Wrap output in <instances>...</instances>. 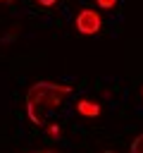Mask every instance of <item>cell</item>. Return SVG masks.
I'll list each match as a JSON object with an SVG mask.
<instances>
[{
  "instance_id": "52a82bcc",
  "label": "cell",
  "mask_w": 143,
  "mask_h": 153,
  "mask_svg": "<svg viewBox=\"0 0 143 153\" xmlns=\"http://www.w3.org/2000/svg\"><path fill=\"white\" fill-rule=\"evenodd\" d=\"M38 5H43V7H50V5H55V2H60V0H36Z\"/></svg>"
},
{
  "instance_id": "9c48e42d",
  "label": "cell",
  "mask_w": 143,
  "mask_h": 153,
  "mask_svg": "<svg viewBox=\"0 0 143 153\" xmlns=\"http://www.w3.org/2000/svg\"><path fill=\"white\" fill-rule=\"evenodd\" d=\"M102 153H114V151H102Z\"/></svg>"
},
{
  "instance_id": "30bf717a",
  "label": "cell",
  "mask_w": 143,
  "mask_h": 153,
  "mask_svg": "<svg viewBox=\"0 0 143 153\" xmlns=\"http://www.w3.org/2000/svg\"><path fill=\"white\" fill-rule=\"evenodd\" d=\"M0 2H10V0H0Z\"/></svg>"
},
{
  "instance_id": "7a4b0ae2",
  "label": "cell",
  "mask_w": 143,
  "mask_h": 153,
  "mask_svg": "<svg viewBox=\"0 0 143 153\" xmlns=\"http://www.w3.org/2000/svg\"><path fill=\"white\" fill-rule=\"evenodd\" d=\"M74 26H76V31L79 33H83V36H95L100 29H102V17L95 12V10H81L79 14H76V19H74Z\"/></svg>"
},
{
  "instance_id": "3957f363",
  "label": "cell",
  "mask_w": 143,
  "mask_h": 153,
  "mask_svg": "<svg viewBox=\"0 0 143 153\" xmlns=\"http://www.w3.org/2000/svg\"><path fill=\"white\" fill-rule=\"evenodd\" d=\"M76 110H79L83 117H98V115H100V105H98L95 100H88V98H81V100L76 103Z\"/></svg>"
},
{
  "instance_id": "ba28073f",
  "label": "cell",
  "mask_w": 143,
  "mask_h": 153,
  "mask_svg": "<svg viewBox=\"0 0 143 153\" xmlns=\"http://www.w3.org/2000/svg\"><path fill=\"white\" fill-rule=\"evenodd\" d=\"M26 153H57L52 148H36V151H26Z\"/></svg>"
},
{
  "instance_id": "277c9868",
  "label": "cell",
  "mask_w": 143,
  "mask_h": 153,
  "mask_svg": "<svg viewBox=\"0 0 143 153\" xmlns=\"http://www.w3.org/2000/svg\"><path fill=\"white\" fill-rule=\"evenodd\" d=\"M131 153H143V134H138L131 141Z\"/></svg>"
},
{
  "instance_id": "8992f818",
  "label": "cell",
  "mask_w": 143,
  "mask_h": 153,
  "mask_svg": "<svg viewBox=\"0 0 143 153\" xmlns=\"http://www.w3.org/2000/svg\"><path fill=\"white\" fill-rule=\"evenodd\" d=\"M117 2H119V0H95V5H98V7H102V10H112Z\"/></svg>"
},
{
  "instance_id": "5b68a950",
  "label": "cell",
  "mask_w": 143,
  "mask_h": 153,
  "mask_svg": "<svg viewBox=\"0 0 143 153\" xmlns=\"http://www.w3.org/2000/svg\"><path fill=\"white\" fill-rule=\"evenodd\" d=\"M48 136H50V139H60V136H62V129H60L57 124H50V127H48Z\"/></svg>"
},
{
  "instance_id": "6da1fadb",
  "label": "cell",
  "mask_w": 143,
  "mask_h": 153,
  "mask_svg": "<svg viewBox=\"0 0 143 153\" xmlns=\"http://www.w3.org/2000/svg\"><path fill=\"white\" fill-rule=\"evenodd\" d=\"M72 93V86L67 84H55V81H36L26 91V115L33 124L43 127L45 115L57 110L64 98Z\"/></svg>"
}]
</instances>
